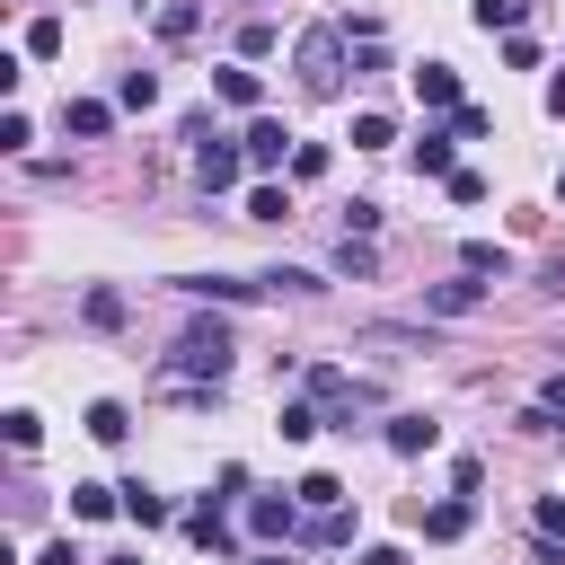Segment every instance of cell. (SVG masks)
I'll return each mask as SVG.
<instances>
[{
	"mask_svg": "<svg viewBox=\"0 0 565 565\" xmlns=\"http://www.w3.org/2000/svg\"><path fill=\"white\" fill-rule=\"evenodd\" d=\"M291 494H300V512H327V503H344V486H335V477H327V468H318V477H300V486H291Z\"/></svg>",
	"mask_w": 565,
	"mask_h": 565,
	"instance_id": "f546056e",
	"label": "cell"
},
{
	"mask_svg": "<svg viewBox=\"0 0 565 565\" xmlns=\"http://www.w3.org/2000/svg\"><path fill=\"white\" fill-rule=\"evenodd\" d=\"M556 203H565V177H556Z\"/></svg>",
	"mask_w": 565,
	"mask_h": 565,
	"instance_id": "f6af8a7d",
	"label": "cell"
},
{
	"mask_svg": "<svg viewBox=\"0 0 565 565\" xmlns=\"http://www.w3.org/2000/svg\"><path fill=\"white\" fill-rule=\"evenodd\" d=\"M194 26H203L194 0H168V9H159V44H194Z\"/></svg>",
	"mask_w": 565,
	"mask_h": 565,
	"instance_id": "603a6c76",
	"label": "cell"
},
{
	"mask_svg": "<svg viewBox=\"0 0 565 565\" xmlns=\"http://www.w3.org/2000/svg\"><path fill=\"white\" fill-rule=\"evenodd\" d=\"M274 44H282V35H274V18H247V26H238V62H265Z\"/></svg>",
	"mask_w": 565,
	"mask_h": 565,
	"instance_id": "484cf974",
	"label": "cell"
},
{
	"mask_svg": "<svg viewBox=\"0 0 565 565\" xmlns=\"http://www.w3.org/2000/svg\"><path fill=\"white\" fill-rule=\"evenodd\" d=\"M415 521H424V539H433V547H450V539H468L477 503H468V494H450V503H433V512H415Z\"/></svg>",
	"mask_w": 565,
	"mask_h": 565,
	"instance_id": "7c38bea8",
	"label": "cell"
},
{
	"mask_svg": "<svg viewBox=\"0 0 565 565\" xmlns=\"http://www.w3.org/2000/svg\"><path fill=\"white\" fill-rule=\"evenodd\" d=\"M115 106H132V115L159 106V79H150V71H124V79H115Z\"/></svg>",
	"mask_w": 565,
	"mask_h": 565,
	"instance_id": "4316f807",
	"label": "cell"
},
{
	"mask_svg": "<svg viewBox=\"0 0 565 565\" xmlns=\"http://www.w3.org/2000/svg\"><path fill=\"white\" fill-rule=\"evenodd\" d=\"M353 539V512L344 503H327V512H300V547H344Z\"/></svg>",
	"mask_w": 565,
	"mask_h": 565,
	"instance_id": "9a60e30c",
	"label": "cell"
},
{
	"mask_svg": "<svg viewBox=\"0 0 565 565\" xmlns=\"http://www.w3.org/2000/svg\"><path fill=\"white\" fill-rule=\"evenodd\" d=\"M274 433H282V441H309V433H327V406H318V397H282Z\"/></svg>",
	"mask_w": 565,
	"mask_h": 565,
	"instance_id": "ac0fdd59",
	"label": "cell"
},
{
	"mask_svg": "<svg viewBox=\"0 0 565 565\" xmlns=\"http://www.w3.org/2000/svg\"><path fill=\"white\" fill-rule=\"evenodd\" d=\"M97 565H141V556H97Z\"/></svg>",
	"mask_w": 565,
	"mask_h": 565,
	"instance_id": "ee69618b",
	"label": "cell"
},
{
	"mask_svg": "<svg viewBox=\"0 0 565 565\" xmlns=\"http://www.w3.org/2000/svg\"><path fill=\"white\" fill-rule=\"evenodd\" d=\"M238 141H247V168H265V177H274V168H282V159L300 150V141H291V132L274 124V115H247V132H238Z\"/></svg>",
	"mask_w": 565,
	"mask_h": 565,
	"instance_id": "5b68a950",
	"label": "cell"
},
{
	"mask_svg": "<svg viewBox=\"0 0 565 565\" xmlns=\"http://www.w3.org/2000/svg\"><path fill=\"white\" fill-rule=\"evenodd\" d=\"M521 9H530V0H468V18H477L486 35H494V26H503V35H521Z\"/></svg>",
	"mask_w": 565,
	"mask_h": 565,
	"instance_id": "cb8c5ba5",
	"label": "cell"
},
{
	"mask_svg": "<svg viewBox=\"0 0 565 565\" xmlns=\"http://www.w3.org/2000/svg\"><path fill=\"white\" fill-rule=\"evenodd\" d=\"M344 44H353V35H344V18H335V26H309V35H300L291 71H300V88H309V97H335V88H344Z\"/></svg>",
	"mask_w": 565,
	"mask_h": 565,
	"instance_id": "7a4b0ae2",
	"label": "cell"
},
{
	"mask_svg": "<svg viewBox=\"0 0 565 565\" xmlns=\"http://www.w3.org/2000/svg\"><path fill=\"white\" fill-rule=\"evenodd\" d=\"M459 168V124H424L415 132V177H450Z\"/></svg>",
	"mask_w": 565,
	"mask_h": 565,
	"instance_id": "8992f818",
	"label": "cell"
},
{
	"mask_svg": "<svg viewBox=\"0 0 565 565\" xmlns=\"http://www.w3.org/2000/svg\"><path fill=\"white\" fill-rule=\"evenodd\" d=\"M388 141H397V124H388L380 106H371V115H353V150H388Z\"/></svg>",
	"mask_w": 565,
	"mask_h": 565,
	"instance_id": "83f0119b",
	"label": "cell"
},
{
	"mask_svg": "<svg viewBox=\"0 0 565 565\" xmlns=\"http://www.w3.org/2000/svg\"><path fill=\"white\" fill-rule=\"evenodd\" d=\"M247 221H291V194H282V185H256V194H247Z\"/></svg>",
	"mask_w": 565,
	"mask_h": 565,
	"instance_id": "4dcf8cb0",
	"label": "cell"
},
{
	"mask_svg": "<svg viewBox=\"0 0 565 565\" xmlns=\"http://www.w3.org/2000/svg\"><path fill=\"white\" fill-rule=\"evenodd\" d=\"M406 79H415V97H424V106H441V115L459 106V71H450V62H424V71H406Z\"/></svg>",
	"mask_w": 565,
	"mask_h": 565,
	"instance_id": "2e32d148",
	"label": "cell"
},
{
	"mask_svg": "<svg viewBox=\"0 0 565 565\" xmlns=\"http://www.w3.org/2000/svg\"><path fill=\"white\" fill-rule=\"evenodd\" d=\"M459 274H477V282L494 274V282H503V274H512V247H503V238H468V247H459Z\"/></svg>",
	"mask_w": 565,
	"mask_h": 565,
	"instance_id": "e0dca14e",
	"label": "cell"
},
{
	"mask_svg": "<svg viewBox=\"0 0 565 565\" xmlns=\"http://www.w3.org/2000/svg\"><path fill=\"white\" fill-rule=\"evenodd\" d=\"M265 291H327V282H318L309 265H274V274H265Z\"/></svg>",
	"mask_w": 565,
	"mask_h": 565,
	"instance_id": "836d02e7",
	"label": "cell"
},
{
	"mask_svg": "<svg viewBox=\"0 0 565 565\" xmlns=\"http://www.w3.org/2000/svg\"><path fill=\"white\" fill-rule=\"evenodd\" d=\"M530 530H539V539H565V494H539V503H530Z\"/></svg>",
	"mask_w": 565,
	"mask_h": 565,
	"instance_id": "1f68e13d",
	"label": "cell"
},
{
	"mask_svg": "<svg viewBox=\"0 0 565 565\" xmlns=\"http://www.w3.org/2000/svg\"><path fill=\"white\" fill-rule=\"evenodd\" d=\"M79 318H88V327H97V335H115V327H124V318H132V309H124V291H106V282H97V291H88V300H79Z\"/></svg>",
	"mask_w": 565,
	"mask_h": 565,
	"instance_id": "44dd1931",
	"label": "cell"
},
{
	"mask_svg": "<svg viewBox=\"0 0 565 565\" xmlns=\"http://www.w3.org/2000/svg\"><path fill=\"white\" fill-rule=\"evenodd\" d=\"M450 124H459V141H486V132H494V115H486V106H468V97L450 106Z\"/></svg>",
	"mask_w": 565,
	"mask_h": 565,
	"instance_id": "d6a6232c",
	"label": "cell"
},
{
	"mask_svg": "<svg viewBox=\"0 0 565 565\" xmlns=\"http://www.w3.org/2000/svg\"><path fill=\"white\" fill-rule=\"evenodd\" d=\"M380 441H388L397 459H424V450L441 441V424H433V415H388V424H380Z\"/></svg>",
	"mask_w": 565,
	"mask_h": 565,
	"instance_id": "30bf717a",
	"label": "cell"
},
{
	"mask_svg": "<svg viewBox=\"0 0 565 565\" xmlns=\"http://www.w3.org/2000/svg\"><path fill=\"white\" fill-rule=\"evenodd\" d=\"M124 512H132V530H168V494L141 477H124Z\"/></svg>",
	"mask_w": 565,
	"mask_h": 565,
	"instance_id": "d6986e66",
	"label": "cell"
},
{
	"mask_svg": "<svg viewBox=\"0 0 565 565\" xmlns=\"http://www.w3.org/2000/svg\"><path fill=\"white\" fill-rule=\"evenodd\" d=\"M26 53H35V62H53V53H62V26H53V18H35V26H26Z\"/></svg>",
	"mask_w": 565,
	"mask_h": 565,
	"instance_id": "e575fe53",
	"label": "cell"
},
{
	"mask_svg": "<svg viewBox=\"0 0 565 565\" xmlns=\"http://www.w3.org/2000/svg\"><path fill=\"white\" fill-rule=\"evenodd\" d=\"M124 512V486H71V521H106Z\"/></svg>",
	"mask_w": 565,
	"mask_h": 565,
	"instance_id": "7402d4cb",
	"label": "cell"
},
{
	"mask_svg": "<svg viewBox=\"0 0 565 565\" xmlns=\"http://www.w3.org/2000/svg\"><path fill=\"white\" fill-rule=\"evenodd\" d=\"M547 115H556V124H565V71H556V79H547Z\"/></svg>",
	"mask_w": 565,
	"mask_h": 565,
	"instance_id": "b9f144b4",
	"label": "cell"
},
{
	"mask_svg": "<svg viewBox=\"0 0 565 565\" xmlns=\"http://www.w3.org/2000/svg\"><path fill=\"white\" fill-rule=\"evenodd\" d=\"M177 291H185L194 309H212V300H256L265 274H177Z\"/></svg>",
	"mask_w": 565,
	"mask_h": 565,
	"instance_id": "277c9868",
	"label": "cell"
},
{
	"mask_svg": "<svg viewBox=\"0 0 565 565\" xmlns=\"http://www.w3.org/2000/svg\"><path fill=\"white\" fill-rule=\"evenodd\" d=\"M62 132H79V141H106V132H115V106H106V97H71V106H62Z\"/></svg>",
	"mask_w": 565,
	"mask_h": 565,
	"instance_id": "5bb4252c",
	"label": "cell"
},
{
	"mask_svg": "<svg viewBox=\"0 0 565 565\" xmlns=\"http://www.w3.org/2000/svg\"><path fill=\"white\" fill-rule=\"evenodd\" d=\"M238 362V335L221 318H185V335L168 344V380H194V388H221Z\"/></svg>",
	"mask_w": 565,
	"mask_h": 565,
	"instance_id": "6da1fadb",
	"label": "cell"
},
{
	"mask_svg": "<svg viewBox=\"0 0 565 565\" xmlns=\"http://www.w3.org/2000/svg\"><path fill=\"white\" fill-rule=\"evenodd\" d=\"M247 530L265 547H291L300 539V494H247Z\"/></svg>",
	"mask_w": 565,
	"mask_h": 565,
	"instance_id": "3957f363",
	"label": "cell"
},
{
	"mask_svg": "<svg viewBox=\"0 0 565 565\" xmlns=\"http://www.w3.org/2000/svg\"><path fill=\"white\" fill-rule=\"evenodd\" d=\"M521 433H565V371L539 380V397L521 406Z\"/></svg>",
	"mask_w": 565,
	"mask_h": 565,
	"instance_id": "8fae6325",
	"label": "cell"
},
{
	"mask_svg": "<svg viewBox=\"0 0 565 565\" xmlns=\"http://www.w3.org/2000/svg\"><path fill=\"white\" fill-rule=\"evenodd\" d=\"M441 185H450V203H486V177H477V168H450Z\"/></svg>",
	"mask_w": 565,
	"mask_h": 565,
	"instance_id": "d590c367",
	"label": "cell"
},
{
	"mask_svg": "<svg viewBox=\"0 0 565 565\" xmlns=\"http://www.w3.org/2000/svg\"><path fill=\"white\" fill-rule=\"evenodd\" d=\"M530 565H565V539H539V547H530Z\"/></svg>",
	"mask_w": 565,
	"mask_h": 565,
	"instance_id": "ab89813d",
	"label": "cell"
},
{
	"mask_svg": "<svg viewBox=\"0 0 565 565\" xmlns=\"http://www.w3.org/2000/svg\"><path fill=\"white\" fill-rule=\"evenodd\" d=\"M353 565H406V547H362Z\"/></svg>",
	"mask_w": 565,
	"mask_h": 565,
	"instance_id": "60d3db41",
	"label": "cell"
},
{
	"mask_svg": "<svg viewBox=\"0 0 565 565\" xmlns=\"http://www.w3.org/2000/svg\"><path fill=\"white\" fill-rule=\"evenodd\" d=\"M185 539H194V547H212V556H230V547H238V530H230V503H203V512H185Z\"/></svg>",
	"mask_w": 565,
	"mask_h": 565,
	"instance_id": "4fadbf2b",
	"label": "cell"
},
{
	"mask_svg": "<svg viewBox=\"0 0 565 565\" xmlns=\"http://www.w3.org/2000/svg\"><path fill=\"white\" fill-rule=\"evenodd\" d=\"M247 565H291V547H265V556H247Z\"/></svg>",
	"mask_w": 565,
	"mask_h": 565,
	"instance_id": "7bdbcfd3",
	"label": "cell"
},
{
	"mask_svg": "<svg viewBox=\"0 0 565 565\" xmlns=\"http://www.w3.org/2000/svg\"><path fill=\"white\" fill-rule=\"evenodd\" d=\"M468 309H486V282L477 274H450V282L424 291V318H468Z\"/></svg>",
	"mask_w": 565,
	"mask_h": 565,
	"instance_id": "ba28073f",
	"label": "cell"
},
{
	"mask_svg": "<svg viewBox=\"0 0 565 565\" xmlns=\"http://www.w3.org/2000/svg\"><path fill=\"white\" fill-rule=\"evenodd\" d=\"M238 168H247V150H230L221 132L194 150V177H203V194H230V185H238Z\"/></svg>",
	"mask_w": 565,
	"mask_h": 565,
	"instance_id": "52a82bcc",
	"label": "cell"
},
{
	"mask_svg": "<svg viewBox=\"0 0 565 565\" xmlns=\"http://www.w3.org/2000/svg\"><path fill=\"white\" fill-rule=\"evenodd\" d=\"M35 565H79V547H71V539H53V547H35Z\"/></svg>",
	"mask_w": 565,
	"mask_h": 565,
	"instance_id": "f35d334b",
	"label": "cell"
},
{
	"mask_svg": "<svg viewBox=\"0 0 565 565\" xmlns=\"http://www.w3.org/2000/svg\"><path fill=\"white\" fill-rule=\"evenodd\" d=\"M335 274H353V282H362V274H380V247H371L362 230H344V238H335Z\"/></svg>",
	"mask_w": 565,
	"mask_h": 565,
	"instance_id": "ffe728a7",
	"label": "cell"
},
{
	"mask_svg": "<svg viewBox=\"0 0 565 565\" xmlns=\"http://www.w3.org/2000/svg\"><path fill=\"white\" fill-rule=\"evenodd\" d=\"M503 62L512 71H539V35H503Z\"/></svg>",
	"mask_w": 565,
	"mask_h": 565,
	"instance_id": "8d00e7d4",
	"label": "cell"
},
{
	"mask_svg": "<svg viewBox=\"0 0 565 565\" xmlns=\"http://www.w3.org/2000/svg\"><path fill=\"white\" fill-rule=\"evenodd\" d=\"M88 433H97V441H124V433H132V415H124L115 397H97V406H88Z\"/></svg>",
	"mask_w": 565,
	"mask_h": 565,
	"instance_id": "f1b7e54d",
	"label": "cell"
},
{
	"mask_svg": "<svg viewBox=\"0 0 565 565\" xmlns=\"http://www.w3.org/2000/svg\"><path fill=\"white\" fill-rule=\"evenodd\" d=\"M0 433H9V450H35V441H44V415H35V406H9Z\"/></svg>",
	"mask_w": 565,
	"mask_h": 565,
	"instance_id": "d4e9b609",
	"label": "cell"
},
{
	"mask_svg": "<svg viewBox=\"0 0 565 565\" xmlns=\"http://www.w3.org/2000/svg\"><path fill=\"white\" fill-rule=\"evenodd\" d=\"M212 97L238 106V115H256V106H265V79H256L247 62H221V71H212Z\"/></svg>",
	"mask_w": 565,
	"mask_h": 565,
	"instance_id": "9c48e42d",
	"label": "cell"
},
{
	"mask_svg": "<svg viewBox=\"0 0 565 565\" xmlns=\"http://www.w3.org/2000/svg\"><path fill=\"white\" fill-rule=\"evenodd\" d=\"M26 141H35V124H26L18 106H9V115H0V150H26Z\"/></svg>",
	"mask_w": 565,
	"mask_h": 565,
	"instance_id": "74e56055",
	"label": "cell"
}]
</instances>
